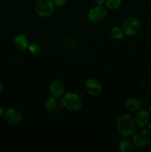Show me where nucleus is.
Instances as JSON below:
<instances>
[{
	"mask_svg": "<svg viewBox=\"0 0 151 152\" xmlns=\"http://www.w3.org/2000/svg\"><path fill=\"white\" fill-rule=\"evenodd\" d=\"M57 105V99L54 98L53 96L47 98L44 102V108L47 111H53Z\"/></svg>",
	"mask_w": 151,
	"mask_h": 152,
	"instance_id": "nucleus-16",
	"label": "nucleus"
},
{
	"mask_svg": "<svg viewBox=\"0 0 151 152\" xmlns=\"http://www.w3.org/2000/svg\"><path fill=\"white\" fill-rule=\"evenodd\" d=\"M147 110H148V111H149V112H150V114H151V105H150L149 108H148Z\"/></svg>",
	"mask_w": 151,
	"mask_h": 152,
	"instance_id": "nucleus-23",
	"label": "nucleus"
},
{
	"mask_svg": "<svg viewBox=\"0 0 151 152\" xmlns=\"http://www.w3.org/2000/svg\"><path fill=\"white\" fill-rule=\"evenodd\" d=\"M61 103L65 109L72 112L79 111L82 106L81 98L79 95L74 92L64 94L61 98Z\"/></svg>",
	"mask_w": 151,
	"mask_h": 152,
	"instance_id": "nucleus-2",
	"label": "nucleus"
},
{
	"mask_svg": "<svg viewBox=\"0 0 151 152\" xmlns=\"http://www.w3.org/2000/svg\"><path fill=\"white\" fill-rule=\"evenodd\" d=\"M106 0H94L95 3H96L97 5H103L105 3Z\"/></svg>",
	"mask_w": 151,
	"mask_h": 152,
	"instance_id": "nucleus-19",
	"label": "nucleus"
},
{
	"mask_svg": "<svg viewBox=\"0 0 151 152\" xmlns=\"http://www.w3.org/2000/svg\"><path fill=\"white\" fill-rule=\"evenodd\" d=\"M105 4L106 8L111 10H115L121 7L122 0H106Z\"/></svg>",
	"mask_w": 151,
	"mask_h": 152,
	"instance_id": "nucleus-14",
	"label": "nucleus"
},
{
	"mask_svg": "<svg viewBox=\"0 0 151 152\" xmlns=\"http://www.w3.org/2000/svg\"><path fill=\"white\" fill-rule=\"evenodd\" d=\"M110 37L115 40L121 39L124 37L122 28L119 27H113L110 31Z\"/></svg>",
	"mask_w": 151,
	"mask_h": 152,
	"instance_id": "nucleus-15",
	"label": "nucleus"
},
{
	"mask_svg": "<svg viewBox=\"0 0 151 152\" xmlns=\"http://www.w3.org/2000/svg\"><path fill=\"white\" fill-rule=\"evenodd\" d=\"M133 142L138 148H144L151 144V132L142 129L133 135Z\"/></svg>",
	"mask_w": 151,
	"mask_h": 152,
	"instance_id": "nucleus-6",
	"label": "nucleus"
},
{
	"mask_svg": "<svg viewBox=\"0 0 151 152\" xmlns=\"http://www.w3.org/2000/svg\"><path fill=\"white\" fill-rule=\"evenodd\" d=\"M50 92L52 96L56 98V99H61L64 95L65 88L62 82L59 80H54L50 85Z\"/></svg>",
	"mask_w": 151,
	"mask_h": 152,
	"instance_id": "nucleus-10",
	"label": "nucleus"
},
{
	"mask_svg": "<svg viewBox=\"0 0 151 152\" xmlns=\"http://www.w3.org/2000/svg\"><path fill=\"white\" fill-rule=\"evenodd\" d=\"M13 43L14 45L18 50L24 51L26 49H28V45H29V41L28 39L25 34H19L15 37L13 39Z\"/></svg>",
	"mask_w": 151,
	"mask_h": 152,
	"instance_id": "nucleus-11",
	"label": "nucleus"
},
{
	"mask_svg": "<svg viewBox=\"0 0 151 152\" xmlns=\"http://www.w3.org/2000/svg\"><path fill=\"white\" fill-rule=\"evenodd\" d=\"M3 117L7 124L17 125L22 121V114L16 108H10L4 111Z\"/></svg>",
	"mask_w": 151,
	"mask_h": 152,
	"instance_id": "nucleus-7",
	"label": "nucleus"
},
{
	"mask_svg": "<svg viewBox=\"0 0 151 152\" xmlns=\"http://www.w3.org/2000/svg\"><path fill=\"white\" fill-rule=\"evenodd\" d=\"M141 29L140 22L136 18L129 17L124 21L122 30L127 37H133L139 32Z\"/></svg>",
	"mask_w": 151,
	"mask_h": 152,
	"instance_id": "nucleus-5",
	"label": "nucleus"
},
{
	"mask_svg": "<svg viewBox=\"0 0 151 152\" xmlns=\"http://www.w3.org/2000/svg\"><path fill=\"white\" fill-rule=\"evenodd\" d=\"M2 89H3V84H2V83H1V80H0V92L2 91Z\"/></svg>",
	"mask_w": 151,
	"mask_h": 152,
	"instance_id": "nucleus-22",
	"label": "nucleus"
},
{
	"mask_svg": "<svg viewBox=\"0 0 151 152\" xmlns=\"http://www.w3.org/2000/svg\"><path fill=\"white\" fill-rule=\"evenodd\" d=\"M146 127L147 128V130L149 131V132H151V121H150V122H149V123H148V124L147 125Z\"/></svg>",
	"mask_w": 151,
	"mask_h": 152,
	"instance_id": "nucleus-21",
	"label": "nucleus"
},
{
	"mask_svg": "<svg viewBox=\"0 0 151 152\" xmlns=\"http://www.w3.org/2000/svg\"><path fill=\"white\" fill-rule=\"evenodd\" d=\"M28 49L30 53L33 55L38 54L40 53V51H41V47H40V45L38 43L36 42L29 44Z\"/></svg>",
	"mask_w": 151,
	"mask_h": 152,
	"instance_id": "nucleus-17",
	"label": "nucleus"
},
{
	"mask_svg": "<svg viewBox=\"0 0 151 152\" xmlns=\"http://www.w3.org/2000/svg\"><path fill=\"white\" fill-rule=\"evenodd\" d=\"M134 144L127 139L121 140L118 144V150L120 152H131L133 150Z\"/></svg>",
	"mask_w": 151,
	"mask_h": 152,
	"instance_id": "nucleus-13",
	"label": "nucleus"
},
{
	"mask_svg": "<svg viewBox=\"0 0 151 152\" xmlns=\"http://www.w3.org/2000/svg\"><path fill=\"white\" fill-rule=\"evenodd\" d=\"M149 1H151V0H149Z\"/></svg>",
	"mask_w": 151,
	"mask_h": 152,
	"instance_id": "nucleus-24",
	"label": "nucleus"
},
{
	"mask_svg": "<svg viewBox=\"0 0 151 152\" xmlns=\"http://www.w3.org/2000/svg\"><path fill=\"white\" fill-rule=\"evenodd\" d=\"M142 107V102L139 99L130 97L125 102V108L130 112H136Z\"/></svg>",
	"mask_w": 151,
	"mask_h": 152,
	"instance_id": "nucleus-12",
	"label": "nucleus"
},
{
	"mask_svg": "<svg viewBox=\"0 0 151 152\" xmlns=\"http://www.w3.org/2000/svg\"><path fill=\"white\" fill-rule=\"evenodd\" d=\"M54 7L53 0H38L36 3L35 10L40 17L48 18L53 14Z\"/></svg>",
	"mask_w": 151,
	"mask_h": 152,
	"instance_id": "nucleus-3",
	"label": "nucleus"
},
{
	"mask_svg": "<svg viewBox=\"0 0 151 152\" xmlns=\"http://www.w3.org/2000/svg\"><path fill=\"white\" fill-rule=\"evenodd\" d=\"M85 89L93 96H98L102 94V86L100 81L96 78H89L85 83Z\"/></svg>",
	"mask_w": 151,
	"mask_h": 152,
	"instance_id": "nucleus-8",
	"label": "nucleus"
},
{
	"mask_svg": "<svg viewBox=\"0 0 151 152\" xmlns=\"http://www.w3.org/2000/svg\"><path fill=\"white\" fill-rule=\"evenodd\" d=\"M107 11L104 5H97L92 7L88 12V19L93 24H99L104 22L107 18Z\"/></svg>",
	"mask_w": 151,
	"mask_h": 152,
	"instance_id": "nucleus-4",
	"label": "nucleus"
},
{
	"mask_svg": "<svg viewBox=\"0 0 151 152\" xmlns=\"http://www.w3.org/2000/svg\"><path fill=\"white\" fill-rule=\"evenodd\" d=\"M116 129L121 137H129L133 136L136 129L134 118L128 114L120 115L116 122Z\"/></svg>",
	"mask_w": 151,
	"mask_h": 152,
	"instance_id": "nucleus-1",
	"label": "nucleus"
},
{
	"mask_svg": "<svg viewBox=\"0 0 151 152\" xmlns=\"http://www.w3.org/2000/svg\"><path fill=\"white\" fill-rule=\"evenodd\" d=\"M4 111L5 110L4 109V108L1 106H0V118H1V117H3V115H4Z\"/></svg>",
	"mask_w": 151,
	"mask_h": 152,
	"instance_id": "nucleus-20",
	"label": "nucleus"
},
{
	"mask_svg": "<svg viewBox=\"0 0 151 152\" xmlns=\"http://www.w3.org/2000/svg\"><path fill=\"white\" fill-rule=\"evenodd\" d=\"M150 114L148 110L141 108L139 111H136L134 120L136 126L139 128L143 129L146 127L147 125L150 122Z\"/></svg>",
	"mask_w": 151,
	"mask_h": 152,
	"instance_id": "nucleus-9",
	"label": "nucleus"
},
{
	"mask_svg": "<svg viewBox=\"0 0 151 152\" xmlns=\"http://www.w3.org/2000/svg\"><path fill=\"white\" fill-rule=\"evenodd\" d=\"M68 1V0H53V2L56 7H62L67 4Z\"/></svg>",
	"mask_w": 151,
	"mask_h": 152,
	"instance_id": "nucleus-18",
	"label": "nucleus"
}]
</instances>
